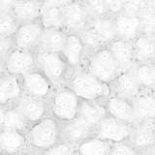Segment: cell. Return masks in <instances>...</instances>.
<instances>
[{
	"instance_id": "obj_1",
	"label": "cell",
	"mask_w": 155,
	"mask_h": 155,
	"mask_svg": "<svg viewBox=\"0 0 155 155\" xmlns=\"http://www.w3.org/2000/svg\"><path fill=\"white\" fill-rule=\"evenodd\" d=\"M66 85L82 101H105L111 95L110 84L97 79L82 67L72 70Z\"/></svg>"
},
{
	"instance_id": "obj_2",
	"label": "cell",
	"mask_w": 155,
	"mask_h": 155,
	"mask_svg": "<svg viewBox=\"0 0 155 155\" xmlns=\"http://www.w3.org/2000/svg\"><path fill=\"white\" fill-rule=\"evenodd\" d=\"M26 137L29 147L43 152L62 140L61 122L48 115L29 126Z\"/></svg>"
},
{
	"instance_id": "obj_3",
	"label": "cell",
	"mask_w": 155,
	"mask_h": 155,
	"mask_svg": "<svg viewBox=\"0 0 155 155\" xmlns=\"http://www.w3.org/2000/svg\"><path fill=\"white\" fill-rule=\"evenodd\" d=\"M81 101L68 85L57 86L48 99L50 115L61 123L75 119L79 113Z\"/></svg>"
},
{
	"instance_id": "obj_4",
	"label": "cell",
	"mask_w": 155,
	"mask_h": 155,
	"mask_svg": "<svg viewBox=\"0 0 155 155\" xmlns=\"http://www.w3.org/2000/svg\"><path fill=\"white\" fill-rule=\"evenodd\" d=\"M82 68L110 85L122 72L108 46L87 53Z\"/></svg>"
},
{
	"instance_id": "obj_5",
	"label": "cell",
	"mask_w": 155,
	"mask_h": 155,
	"mask_svg": "<svg viewBox=\"0 0 155 155\" xmlns=\"http://www.w3.org/2000/svg\"><path fill=\"white\" fill-rule=\"evenodd\" d=\"M37 69L45 74L54 87L65 85L72 69L60 52L36 51Z\"/></svg>"
},
{
	"instance_id": "obj_6",
	"label": "cell",
	"mask_w": 155,
	"mask_h": 155,
	"mask_svg": "<svg viewBox=\"0 0 155 155\" xmlns=\"http://www.w3.org/2000/svg\"><path fill=\"white\" fill-rule=\"evenodd\" d=\"M133 125L107 115L94 129V136L110 143L127 142L132 132Z\"/></svg>"
},
{
	"instance_id": "obj_7",
	"label": "cell",
	"mask_w": 155,
	"mask_h": 155,
	"mask_svg": "<svg viewBox=\"0 0 155 155\" xmlns=\"http://www.w3.org/2000/svg\"><path fill=\"white\" fill-rule=\"evenodd\" d=\"M23 94L48 100L55 88L50 79L39 69H34L21 77Z\"/></svg>"
},
{
	"instance_id": "obj_8",
	"label": "cell",
	"mask_w": 155,
	"mask_h": 155,
	"mask_svg": "<svg viewBox=\"0 0 155 155\" xmlns=\"http://www.w3.org/2000/svg\"><path fill=\"white\" fill-rule=\"evenodd\" d=\"M7 74L21 78L37 68L36 51L14 48L4 60Z\"/></svg>"
},
{
	"instance_id": "obj_9",
	"label": "cell",
	"mask_w": 155,
	"mask_h": 155,
	"mask_svg": "<svg viewBox=\"0 0 155 155\" xmlns=\"http://www.w3.org/2000/svg\"><path fill=\"white\" fill-rule=\"evenodd\" d=\"M44 29L45 27L43 26L40 19L36 21L19 23L13 36L15 48L37 51Z\"/></svg>"
},
{
	"instance_id": "obj_10",
	"label": "cell",
	"mask_w": 155,
	"mask_h": 155,
	"mask_svg": "<svg viewBox=\"0 0 155 155\" xmlns=\"http://www.w3.org/2000/svg\"><path fill=\"white\" fill-rule=\"evenodd\" d=\"M64 29L70 33H79L90 22V16L84 3L70 1L63 8Z\"/></svg>"
},
{
	"instance_id": "obj_11",
	"label": "cell",
	"mask_w": 155,
	"mask_h": 155,
	"mask_svg": "<svg viewBox=\"0 0 155 155\" xmlns=\"http://www.w3.org/2000/svg\"><path fill=\"white\" fill-rule=\"evenodd\" d=\"M31 125L50 115L48 100L39 99L23 94L14 105Z\"/></svg>"
},
{
	"instance_id": "obj_12",
	"label": "cell",
	"mask_w": 155,
	"mask_h": 155,
	"mask_svg": "<svg viewBox=\"0 0 155 155\" xmlns=\"http://www.w3.org/2000/svg\"><path fill=\"white\" fill-rule=\"evenodd\" d=\"M128 142L138 153L155 147V120L134 125Z\"/></svg>"
},
{
	"instance_id": "obj_13",
	"label": "cell",
	"mask_w": 155,
	"mask_h": 155,
	"mask_svg": "<svg viewBox=\"0 0 155 155\" xmlns=\"http://www.w3.org/2000/svg\"><path fill=\"white\" fill-rule=\"evenodd\" d=\"M72 70L81 68L87 56V50L78 33L68 32L64 48L60 52Z\"/></svg>"
},
{
	"instance_id": "obj_14",
	"label": "cell",
	"mask_w": 155,
	"mask_h": 155,
	"mask_svg": "<svg viewBox=\"0 0 155 155\" xmlns=\"http://www.w3.org/2000/svg\"><path fill=\"white\" fill-rule=\"evenodd\" d=\"M110 88L113 95L128 100H132L143 90L133 69L121 72L110 84Z\"/></svg>"
},
{
	"instance_id": "obj_15",
	"label": "cell",
	"mask_w": 155,
	"mask_h": 155,
	"mask_svg": "<svg viewBox=\"0 0 155 155\" xmlns=\"http://www.w3.org/2000/svg\"><path fill=\"white\" fill-rule=\"evenodd\" d=\"M108 114L131 125L138 124L132 101L111 94L105 100Z\"/></svg>"
},
{
	"instance_id": "obj_16",
	"label": "cell",
	"mask_w": 155,
	"mask_h": 155,
	"mask_svg": "<svg viewBox=\"0 0 155 155\" xmlns=\"http://www.w3.org/2000/svg\"><path fill=\"white\" fill-rule=\"evenodd\" d=\"M28 147L26 132L5 128L0 131V152L2 155H19Z\"/></svg>"
},
{
	"instance_id": "obj_17",
	"label": "cell",
	"mask_w": 155,
	"mask_h": 155,
	"mask_svg": "<svg viewBox=\"0 0 155 155\" xmlns=\"http://www.w3.org/2000/svg\"><path fill=\"white\" fill-rule=\"evenodd\" d=\"M61 128L62 140L75 145L94 136V128L78 116L71 121L61 123Z\"/></svg>"
},
{
	"instance_id": "obj_18",
	"label": "cell",
	"mask_w": 155,
	"mask_h": 155,
	"mask_svg": "<svg viewBox=\"0 0 155 155\" xmlns=\"http://www.w3.org/2000/svg\"><path fill=\"white\" fill-rule=\"evenodd\" d=\"M117 38L123 40L134 41L140 34H142L140 21L138 15L121 12L114 16Z\"/></svg>"
},
{
	"instance_id": "obj_19",
	"label": "cell",
	"mask_w": 155,
	"mask_h": 155,
	"mask_svg": "<svg viewBox=\"0 0 155 155\" xmlns=\"http://www.w3.org/2000/svg\"><path fill=\"white\" fill-rule=\"evenodd\" d=\"M23 95L21 78L5 74L0 78V105L10 107Z\"/></svg>"
},
{
	"instance_id": "obj_20",
	"label": "cell",
	"mask_w": 155,
	"mask_h": 155,
	"mask_svg": "<svg viewBox=\"0 0 155 155\" xmlns=\"http://www.w3.org/2000/svg\"><path fill=\"white\" fill-rule=\"evenodd\" d=\"M138 123L155 120V92L143 89L131 100Z\"/></svg>"
},
{
	"instance_id": "obj_21",
	"label": "cell",
	"mask_w": 155,
	"mask_h": 155,
	"mask_svg": "<svg viewBox=\"0 0 155 155\" xmlns=\"http://www.w3.org/2000/svg\"><path fill=\"white\" fill-rule=\"evenodd\" d=\"M108 47L119 65L121 71L133 69L136 65L133 41L117 38L111 42Z\"/></svg>"
},
{
	"instance_id": "obj_22",
	"label": "cell",
	"mask_w": 155,
	"mask_h": 155,
	"mask_svg": "<svg viewBox=\"0 0 155 155\" xmlns=\"http://www.w3.org/2000/svg\"><path fill=\"white\" fill-rule=\"evenodd\" d=\"M107 115L108 111L105 101H81L78 117L81 118L94 129Z\"/></svg>"
},
{
	"instance_id": "obj_23",
	"label": "cell",
	"mask_w": 155,
	"mask_h": 155,
	"mask_svg": "<svg viewBox=\"0 0 155 155\" xmlns=\"http://www.w3.org/2000/svg\"><path fill=\"white\" fill-rule=\"evenodd\" d=\"M68 32L64 28H45L37 51L61 52L64 48Z\"/></svg>"
},
{
	"instance_id": "obj_24",
	"label": "cell",
	"mask_w": 155,
	"mask_h": 155,
	"mask_svg": "<svg viewBox=\"0 0 155 155\" xmlns=\"http://www.w3.org/2000/svg\"><path fill=\"white\" fill-rule=\"evenodd\" d=\"M41 11V0H17L12 10V14L18 23H23L39 21Z\"/></svg>"
},
{
	"instance_id": "obj_25",
	"label": "cell",
	"mask_w": 155,
	"mask_h": 155,
	"mask_svg": "<svg viewBox=\"0 0 155 155\" xmlns=\"http://www.w3.org/2000/svg\"><path fill=\"white\" fill-rule=\"evenodd\" d=\"M136 64L155 63V36L140 34L133 41Z\"/></svg>"
},
{
	"instance_id": "obj_26",
	"label": "cell",
	"mask_w": 155,
	"mask_h": 155,
	"mask_svg": "<svg viewBox=\"0 0 155 155\" xmlns=\"http://www.w3.org/2000/svg\"><path fill=\"white\" fill-rule=\"evenodd\" d=\"M90 27L96 32L106 46L117 39L114 16L106 15L98 18H92L89 22Z\"/></svg>"
},
{
	"instance_id": "obj_27",
	"label": "cell",
	"mask_w": 155,
	"mask_h": 155,
	"mask_svg": "<svg viewBox=\"0 0 155 155\" xmlns=\"http://www.w3.org/2000/svg\"><path fill=\"white\" fill-rule=\"evenodd\" d=\"M111 145L113 143L92 136L76 145L77 155H110Z\"/></svg>"
},
{
	"instance_id": "obj_28",
	"label": "cell",
	"mask_w": 155,
	"mask_h": 155,
	"mask_svg": "<svg viewBox=\"0 0 155 155\" xmlns=\"http://www.w3.org/2000/svg\"><path fill=\"white\" fill-rule=\"evenodd\" d=\"M142 89L155 91V63H140L133 68Z\"/></svg>"
},
{
	"instance_id": "obj_29",
	"label": "cell",
	"mask_w": 155,
	"mask_h": 155,
	"mask_svg": "<svg viewBox=\"0 0 155 155\" xmlns=\"http://www.w3.org/2000/svg\"><path fill=\"white\" fill-rule=\"evenodd\" d=\"M29 126L30 125L24 118V116L14 105L6 107L4 114L3 128L26 132Z\"/></svg>"
},
{
	"instance_id": "obj_30",
	"label": "cell",
	"mask_w": 155,
	"mask_h": 155,
	"mask_svg": "<svg viewBox=\"0 0 155 155\" xmlns=\"http://www.w3.org/2000/svg\"><path fill=\"white\" fill-rule=\"evenodd\" d=\"M40 21L45 28H64L63 8L42 6Z\"/></svg>"
},
{
	"instance_id": "obj_31",
	"label": "cell",
	"mask_w": 155,
	"mask_h": 155,
	"mask_svg": "<svg viewBox=\"0 0 155 155\" xmlns=\"http://www.w3.org/2000/svg\"><path fill=\"white\" fill-rule=\"evenodd\" d=\"M78 34L81 36L82 42H84L87 50V53L93 52L101 48L106 47L104 42L101 40L100 37L96 34V32L90 27L89 24H88V26H86L84 29H82V30Z\"/></svg>"
},
{
	"instance_id": "obj_32",
	"label": "cell",
	"mask_w": 155,
	"mask_h": 155,
	"mask_svg": "<svg viewBox=\"0 0 155 155\" xmlns=\"http://www.w3.org/2000/svg\"><path fill=\"white\" fill-rule=\"evenodd\" d=\"M18 21L12 12L0 13V35L13 38L18 27Z\"/></svg>"
},
{
	"instance_id": "obj_33",
	"label": "cell",
	"mask_w": 155,
	"mask_h": 155,
	"mask_svg": "<svg viewBox=\"0 0 155 155\" xmlns=\"http://www.w3.org/2000/svg\"><path fill=\"white\" fill-rule=\"evenodd\" d=\"M142 27V34L155 36V13L147 9H143L139 14Z\"/></svg>"
},
{
	"instance_id": "obj_34",
	"label": "cell",
	"mask_w": 155,
	"mask_h": 155,
	"mask_svg": "<svg viewBox=\"0 0 155 155\" xmlns=\"http://www.w3.org/2000/svg\"><path fill=\"white\" fill-rule=\"evenodd\" d=\"M43 155H77V148L66 140H60L53 147L43 151Z\"/></svg>"
},
{
	"instance_id": "obj_35",
	"label": "cell",
	"mask_w": 155,
	"mask_h": 155,
	"mask_svg": "<svg viewBox=\"0 0 155 155\" xmlns=\"http://www.w3.org/2000/svg\"><path fill=\"white\" fill-rule=\"evenodd\" d=\"M84 5L91 18L110 15L106 8L104 0H86Z\"/></svg>"
},
{
	"instance_id": "obj_36",
	"label": "cell",
	"mask_w": 155,
	"mask_h": 155,
	"mask_svg": "<svg viewBox=\"0 0 155 155\" xmlns=\"http://www.w3.org/2000/svg\"><path fill=\"white\" fill-rule=\"evenodd\" d=\"M110 155H138V152L127 140V142L114 143L111 145Z\"/></svg>"
},
{
	"instance_id": "obj_37",
	"label": "cell",
	"mask_w": 155,
	"mask_h": 155,
	"mask_svg": "<svg viewBox=\"0 0 155 155\" xmlns=\"http://www.w3.org/2000/svg\"><path fill=\"white\" fill-rule=\"evenodd\" d=\"M15 48L13 38L4 37L0 35V61L4 63V60L13 48Z\"/></svg>"
},
{
	"instance_id": "obj_38",
	"label": "cell",
	"mask_w": 155,
	"mask_h": 155,
	"mask_svg": "<svg viewBox=\"0 0 155 155\" xmlns=\"http://www.w3.org/2000/svg\"><path fill=\"white\" fill-rule=\"evenodd\" d=\"M108 13L111 16H116L124 10L126 0H104Z\"/></svg>"
},
{
	"instance_id": "obj_39",
	"label": "cell",
	"mask_w": 155,
	"mask_h": 155,
	"mask_svg": "<svg viewBox=\"0 0 155 155\" xmlns=\"http://www.w3.org/2000/svg\"><path fill=\"white\" fill-rule=\"evenodd\" d=\"M43 7H59L64 8L70 2V0H41Z\"/></svg>"
},
{
	"instance_id": "obj_40",
	"label": "cell",
	"mask_w": 155,
	"mask_h": 155,
	"mask_svg": "<svg viewBox=\"0 0 155 155\" xmlns=\"http://www.w3.org/2000/svg\"><path fill=\"white\" fill-rule=\"evenodd\" d=\"M17 0H0V13L12 12Z\"/></svg>"
},
{
	"instance_id": "obj_41",
	"label": "cell",
	"mask_w": 155,
	"mask_h": 155,
	"mask_svg": "<svg viewBox=\"0 0 155 155\" xmlns=\"http://www.w3.org/2000/svg\"><path fill=\"white\" fill-rule=\"evenodd\" d=\"M143 8L155 13V0H143Z\"/></svg>"
},
{
	"instance_id": "obj_42",
	"label": "cell",
	"mask_w": 155,
	"mask_h": 155,
	"mask_svg": "<svg viewBox=\"0 0 155 155\" xmlns=\"http://www.w3.org/2000/svg\"><path fill=\"white\" fill-rule=\"evenodd\" d=\"M19 155H43V152L39 151V150L28 147L27 149H25L22 153H21Z\"/></svg>"
},
{
	"instance_id": "obj_43",
	"label": "cell",
	"mask_w": 155,
	"mask_h": 155,
	"mask_svg": "<svg viewBox=\"0 0 155 155\" xmlns=\"http://www.w3.org/2000/svg\"><path fill=\"white\" fill-rule=\"evenodd\" d=\"M6 107L0 105V131L3 129V122H4V114Z\"/></svg>"
},
{
	"instance_id": "obj_44",
	"label": "cell",
	"mask_w": 155,
	"mask_h": 155,
	"mask_svg": "<svg viewBox=\"0 0 155 155\" xmlns=\"http://www.w3.org/2000/svg\"><path fill=\"white\" fill-rule=\"evenodd\" d=\"M138 155H155V147L145 150V151H143V152H140L138 153Z\"/></svg>"
},
{
	"instance_id": "obj_45",
	"label": "cell",
	"mask_w": 155,
	"mask_h": 155,
	"mask_svg": "<svg viewBox=\"0 0 155 155\" xmlns=\"http://www.w3.org/2000/svg\"><path fill=\"white\" fill-rule=\"evenodd\" d=\"M5 74H7L6 70H5V66H4V63L0 61V78L2 76H4Z\"/></svg>"
},
{
	"instance_id": "obj_46",
	"label": "cell",
	"mask_w": 155,
	"mask_h": 155,
	"mask_svg": "<svg viewBox=\"0 0 155 155\" xmlns=\"http://www.w3.org/2000/svg\"><path fill=\"white\" fill-rule=\"evenodd\" d=\"M70 1H74V2H81V3H84L86 0H70Z\"/></svg>"
},
{
	"instance_id": "obj_47",
	"label": "cell",
	"mask_w": 155,
	"mask_h": 155,
	"mask_svg": "<svg viewBox=\"0 0 155 155\" xmlns=\"http://www.w3.org/2000/svg\"><path fill=\"white\" fill-rule=\"evenodd\" d=\"M0 155H2V153H1V152H0Z\"/></svg>"
},
{
	"instance_id": "obj_48",
	"label": "cell",
	"mask_w": 155,
	"mask_h": 155,
	"mask_svg": "<svg viewBox=\"0 0 155 155\" xmlns=\"http://www.w3.org/2000/svg\"><path fill=\"white\" fill-rule=\"evenodd\" d=\"M154 92H155V91H154Z\"/></svg>"
}]
</instances>
